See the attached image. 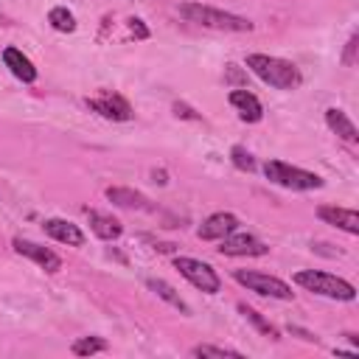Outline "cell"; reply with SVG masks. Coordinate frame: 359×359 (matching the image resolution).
I'll list each match as a JSON object with an SVG mask.
<instances>
[{"label": "cell", "mask_w": 359, "mask_h": 359, "mask_svg": "<svg viewBox=\"0 0 359 359\" xmlns=\"http://www.w3.org/2000/svg\"><path fill=\"white\" fill-rule=\"evenodd\" d=\"M247 67L261 81H266L269 87H278V90H297L303 84V73L297 70V65H292L286 59H278V56L250 53L247 56Z\"/></svg>", "instance_id": "cell-1"}, {"label": "cell", "mask_w": 359, "mask_h": 359, "mask_svg": "<svg viewBox=\"0 0 359 359\" xmlns=\"http://www.w3.org/2000/svg\"><path fill=\"white\" fill-rule=\"evenodd\" d=\"M180 17L194 22V25H202V28H213V31H252V22L247 17H238V14H230V11H222V8H213V6H205V3H180L177 6Z\"/></svg>", "instance_id": "cell-2"}, {"label": "cell", "mask_w": 359, "mask_h": 359, "mask_svg": "<svg viewBox=\"0 0 359 359\" xmlns=\"http://www.w3.org/2000/svg\"><path fill=\"white\" fill-rule=\"evenodd\" d=\"M294 283L314 294L331 297V300H353L356 297L353 283H348L345 278H337L331 272H320V269H300L294 275Z\"/></svg>", "instance_id": "cell-3"}, {"label": "cell", "mask_w": 359, "mask_h": 359, "mask_svg": "<svg viewBox=\"0 0 359 359\" xmlns=\"http://www.w3.org/2000/svg\"><path fill=\"white\" fill-rule=\"evenodd\" d=\"M264 174H266L269 182H275L280 188H289V191H314V188H323V177H317L314 171L289 165L283 160H266L264 163Z\"/></svg>", "instance_id": "cell-4"}, {"label": "cell", "mask_w": 359, "mask_h": 359, "mask_svg": "<svg viewBox=\"0 0 359 359\" xmlns=\"http://www.w3.org/2000/svg\"><path fill=\"white\" fill-rule=\"evenodd\" d=\"M233 278H236L241 286H247L250 292H258V294H264V297L292 300V294H294L289 283H283L280 278L266 275V272H255V269H236V272H233Z\"/></svg>", "instance_id": "cell-5"}, {"label": "cell", "mask_w": 359, "mask_h": 359, "mask_svg": "<svg viewBox=\"0 0 359 359\" xmlns=\"http://www.w3.org/2000/svg\"><path fill=\"white\" fill-rule=\"evenodd\" d=\"M174 266L180 269V275L185 280H191L199 292H208V294H216L222 289V280L216 275V269L205 261H196V258H185V255H177L174 258Z\"/></svg>", "instance_id": "cell-6"}, {"label": "cell", "mask_w": 359, "mask_h": 359, "mask_svg": "<svg viewBox=\"0 0 359 359\" xmlns=\"http://www.w3.org/2000/svg\"><path fill=\"white\" fill-rule=\"evenodd\" d=\"M219 252L222 255H230V258H244V255L247 258H255V255H266L269 247L261 238L250 236V233H230V236L222 238Z\"/></svg>", "instance_id": "cell-7"}, {"label": "cell", "mask_w": 359, "mask_h": 359, "mask_svg": "<svg viewBox=\"0 0 359 359\" xmlns=\"http://www.w3.org/2000/svg\"><path fill=\"white\" fill-rule=\"evenodd\" d=\"M87 107L93 112H98L101 118H109V121H129L132 118L129 101L118 93H101L98 98H87Z\"/></svg>", "instance_id": "cell-8"}, {"label": "cell", "mask_w": 359, "mask_h": 359, "mask_svg": "<svg viewBox=\"0 0 359 359\" xmlns=\"http://www.w3.org/2000/svg\"><path fill=\"white\" fill-rule=\"evenodd\" d=\"M11 247H14L17 255H25V258H31L34 264H39L45 272H59V269H62V258H59L53 250L42 247V244H34V241H25V238H14Z\"/></svg>", "instance_id": "cell-9"}, {"label": "cell", "mask_w": 359, "mask_h": 359, "mask_svg": "<svg viewBox=\"0 0 359 359\" xmlns=\"http://www.w3.org/2000/svg\"><path fill=\"white\" fill-rule=\"evenodd\" d=\"M236 230H238V219H236L233 213H213V216H208V219L199 224L196 236H199L202 241H222L224 236H230V233H236Z\"/></svg>", "instance_id": "cell-10"}, {"label": "cell", "mask_w": 359, "mask_h": 359, "mask_svg": "<svg viewBox=\"0 0 359 359\" xmlns=\"http://www.w3.org/2000/svg\"><path fill=\"white\" fill-rule=\"evenodd\" d=\"M317 216L325 222V224H334L351 236L359 233V213L351 210V208H337V205H320L317 208Z\"/></svg>", "instance_id": "cell-11"}, {"label": "cell", "mask_w": 359, "mask_h": 359, "mask_svg": "<svg viewBox=\"0 0 359 359\" xmlns=\"http://www.w3.org/2000/svg\"><path fill=\"white\" fill-rule=\"evenodd\" d=\"M42 227H45V233L50 238H56V241H62L67 247H81L84 244V233L79 230V224H73L67 219H48Z\"/></svg>", "instance_id": "cell-12"}, {"label": "cell", "mask_w": 359, "mask_h": 359, "mask_svg": "<svg viewBox=\"0 0 359 359\" xmlns=\"http://www.w3.org/2000/svg\"><path fill=\"white\" fill-rule=\"evenodd\" d=\"M230 104L238 109V118L247 121V123H258L264 118V107L250 90H233L230 93Z\"/></svg>", "instance_id": "cell-13"}, {"label": "cell", "mask_w": 359, "mask_h": 359, "mask_svg": "<svg viewBox=\"0 0 359 359\" xmlns=\"http://www.w3.org/2000/svg\"><path fill=\"white\" fill-rule=\"evenodd\" d=\"M3 62H6V67H8L20 81H25V84L36 81V67H34V62H31L20 48H6V50H3Z\"/></svg>", "instance_id": "cell-14"}, {"label": "cell", "mask_w": 359, "mask_h": 359, "mask_svg": "<svg viewBox=\"0 0 359 359\" xmlns=\"http://www.w3.org/2000/svg\"><path fill=\"white\" fill-rule=\"evenodd\" d=\"M107 199L112 202V205H118V208H129V210H151V205H149V199L143 196V194H137V191H132V188H107Z\"/></svg>", "instance_id": "cell-15"}, {"label": "cell", "mask_w": 359, "mask_h": 359, "mask_svg": "<svg viewBox=\"0 0 359 359\" xmlns=\"http://www.w3.org/2000/svg\"><path fill=\"white\" fill-rule=\"evenodd\" d=\"M87 219H90L93 233L98 238H104V241H115L123 233V224L115 216H107V213H98V210H87Z\"/></svg>", "instance_id": "cell-16"}, {"label": "cell", "mask_w": 359, "mask_h": 359, "mask_svg": "<svg viewBox=\"0 0 359 359\" xmlns=\"http://www.w3.org/2000/svg\"><path fill=\"white\" fill-rule=\"evenodd\" d=\"M325 123H328V129L337 132L342 140H348V143H356V140H359V132H356L353 121H351L342 109H337V107L325 109Z\"/></svg>", "instance_id": "cell-17"}, {"label": "cell", "mask_w": 359, "mask_h": 359, "mask_svg": "<svg viewBox=\"0 0 359 359\" xmlns=\"http://www.w3.org/2000/svg\"><path fill=\"white\" fill-rule=\"evenodd\" d=\"M146 286H149V289H151L157 297H163L165 303H171L174 309H180L185 317L191 314V306H188V303H185V300L177 294V289H174L171 283H165V280H160V278H149V280H146Z\"/></svg>", "instance_id": "cell-18"}, {"label": "cell", "mask_w": 359, "mask_h": 359, "mask_svg": "<svg viewBox=\"0 0 359 359\" xmlns=\"http://www.w3.org/2000/svg\"><path fill=\"white\" fill-rule=\"evenodd\" d=\"M48 22H50L56 31H62V34L76 31V17H73V11H67L65 6H53V8L48 11Z\"/></svg>", "instance_id": "cell-19"}, {"label": "cell", "mask_w": 359, "mask_h": 359, "mask_svg": "<svg viewBox=\"0 0 359 359\" xmlns=\"http://www.w3.org/2000/svg\"><path fill=\"white\" fill-rule=\"evenodd\" d=\"M238 311H241V314H244V317H247V320H250V323H252V325H255V328H258L264 337H269V339H280L278 328H275L272 323H266V320H264V317H261V314H258L252 306H247V303H238Z\"/></svg>", "instance_id": "cell-20"}, {"label": "cell", "mask_w": 359, "mask_h": 359, "mask_svg": "<svg viewBox=\"0 0 359 359\" xmlns=\"http://www.w3.org/2000/svg\"><path fill=\"white\" fill-rule=\"evenodd\" d=\"M109 345H107V339H101V337H81V339H76L73 342V353L76 356H93V353H101V351H107Z\"/></svg>", "instance_id": "cell-21"}, {"label": "cell", "mask_w": 359, "mask_h": 359, "mask_svg": "<svg viewBox=\"0 0 359 359\" xmlns=\"http://www.w3.org/2000/svg\"><path fill=\"white\" fill-rule=\"evenodd\" d=\"M191 356H202V359H208V356H216V359H224V356H241V351H236V348H224V345H194L191 348Z\"/></svg>", "instance_id": "cell-22"}, {"label": "cell", "mask_w": 359, "mask_h": 359, "mask_svg": "<svg viewBox=\"0 0 359 359\" xmlns=\"http://www.w3.org/2000/svg\"><path fill=\"white\" fill-rule=\"evenodd\" d=\"M230 157H233V165L241 168V171H252V168H255V160H252V154H250L244 146H233Z\"/></svg>", "instance_id": "cell-23"}, {"label": "cell", "mask_w": 359, "mask_h": 359, "mask_svg": "<svg viewBox=\"0 0 359 359\" xmlns=\"http://www.w3.org/2000/svg\"><path fill=\"white\" fill-rule=\"evenodd\" d=\"M356 48H359V36L353 34L351 39H348V45H345V53H342V62L351 67V65H356Z\"/></svg>", "instance_id": "cell-24"}, {"label": "cell", "mask_w": 359, "mask_h": 359, "mask_svg": "<svg viewBox=\"0 0 359 359\" xmlns=\"http://www.w3.org/2000/svg\"><path fill=\"white\" fill-rule=\"evenodd\" d=\"M289 334H294V337H300L303 342H317V337H314L311 331H306V328H300V325H289Z\"/></svg>", "instance_id": "cell-25"}, {"label": "cell", "mask_w": 359, "mask_h": 359, "mask_svg": "<svg viewBox=\"0 0 359 359\" xmlns=\"http://www.w3.org/2000/svg\"><path fill=\"white\" fill-rule=\"evenodd\" d=\"M129 25H132V34H135L137 39H146V36H149V28L143 25V20H129Z\"/></svg>", "instance_id": "cell-26"}, {"label": "cell", "mask_w": 359, "mask_h": 359, "mask_svg": "<svg viewBox=\"0 0 359 359\" xmlns=\"http://www.w3.org/2000/svg\"><path fill=\"white\" fill-rule=\"evenodd\" d=\"M174 112L177 115H182V118H191V121H199V115L191 109V107H185V104H174Z\"/></svg>", "instance_id": "cell-27"}, {"label": "cell", "mask_w": 359, "mask_h": 359, "mask_svg": "<svg viewBox=\"0 0 359 359\" xmlns=\"http://www.w3.org/2000/svg\"><path fill=\"white\" fill-rule=\"evenodd\" d=\"M227 76H230L233 81H241V73H238V67H236V65H227Z\"/></svg>", "instance_id": "cell-28"}, {"label": "cell", "mask_w": 359, "mask_h": 359, "mask_svg": "<svg viewBox=\"0 0 359 359\" xmlns=\"http://www.w3.org/2000/svg\"><path fill=\"white\" fill-rule=\"evenodd\" d=\"M154 182H160V185H163V182H165V174H163V171H154Z\"/></svg>", "instance_id": "cell-29"}]
</instances>
